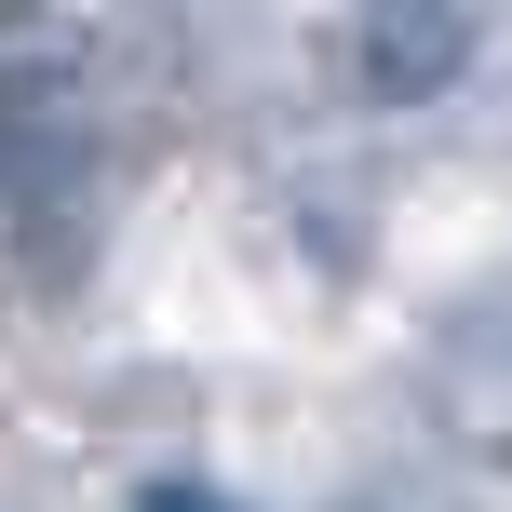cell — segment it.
<instances>
[{"label":"cell","instance_id":"cell-1","mask_svg":"<svg viewBox=\"0 0 512 512\" xmlns=\"http://www.w3.org/2000/svg\"><path fill=\"white\" fill-rule=\"evenodd\" d=\"M472 41H486L472 14H364V27H351L364 95H445V81L472 68Z\"/></svg>","mask_w":512,"mask_h":512},{"label":"cell","instance_id":"cell-2","mask_svg":"<svg viewBox=\"0 0 512 512\" xmlns=\"http://www.w3.org/2000/svg\"><path fill=\"white\" fill-rule=\"evenodd\" d=\"M135 512H243V499H230V486H149Z\"/></svg>","mask_w":512,"mask_h":512}]
</instances>
